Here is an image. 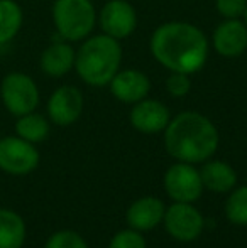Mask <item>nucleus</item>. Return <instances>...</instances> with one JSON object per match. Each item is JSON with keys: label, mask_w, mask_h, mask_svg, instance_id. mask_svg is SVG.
Instances as JSON below:
<instances>
[{"label": "nucleus", "mask_w": 247, "mask_h": 248, "mask_svg": "<svg viewBox=\"0 0 247 248\" xmlns=\"http://www.w3.org/2000/svg\"><path fill=\"white\" fill-rule=\"evenodd\" d=\"M244 19H246V26H247V9H246V12H244Z\"/></svg>", "instance_id": "393cba45"}, {"label": "nucleus", "mask_w": 247, "mask_h": 248, "mask_svg": "<svg viewBox=\"0 0 247 248\" xmlns=\"http://www.w3.org/2000/svg\"><path fill=\"white\" fill-rule=\"evenodd\" d=\"M0 98L5 110L14 117L31 113L39 105V88L29 75L20 71L7 73L0 83Z\"/></svg>", "instance_id": "39448f33"}, {"label": "nucleus", "mask_w": 247, "mask_h": 248, "mask_svg": "<svg viewBox=\"0 0 247 248\" xmlns=\"http://www.w3.org/2000/svg\"><path fill=\"white\" fill-rule=\"evenodd\" d=\"M110 248H146V243L139 233L125 230L114 236V240L110 242Z\"/></svg>", "instance_id": "4be33fe9"}, {"label": "nucleus", "mask_w": 247, "mask_h": 248, "mask_svg": "<svg viewBox=\"0 0 247 248\" xmlns=\"http://www.w3.org/2000/svg\"><path fill=\"white\" fill-rule=\"evenodd\" d=\"M39 164V152L34 144L19 135L0 139V169L12 176L31 174Z\"/></svg>", "instance_id": "423d86ee"}, {"label": "nucleus", "mask_w": 247, "mask_h": 248, "mask_svg": "<svg viewBox=\"0 0 247 248\" xmlns=\"http://www.w3.org/2000/svg\"><path fill=\"white\" fill-rule=\"evenodd\" d=\"M53 20L65 41H82L95 26V7L90 0H56Z\"/></svg>", "instance_id": "20e7f679"}, {"label": "nucleus", "mask_w": 247, "mask_h": 248, "mask_svg": "<svg viewBox=\"0 0 247 248\" xmlns=\"http://www.w3.org/2000/svg\"><path fill=\"white\" fill-rule=\"evenodd\" d=\"M201 183L207 186L208 189L215 191V193H225V191L232 189L235 184V170L232 169L229 164L225 162H208L207 166L201 169Z\"/></svg>", "instance_id": "f3484780"}, {"label": "nucleus", "mask_w": 247, "mask_h": 248, "mask_svg": "<svg viewBox=\"0 0 247 248\" xmlns=\"http://www.w3.org/2000/svg\"><path fill=\"white\" fill-rule=\"evenodd\" d=\"M110 88L115 98L125 103H135V101L144 100V96L149 93V79L146 75L135 69H125L117 73L110 81Z\"/></svg>", "instance_id": "ddd939ff"}, {"label": "nucleus", "mask_w": 247, "mask_h": 248, "mask_svg": "<svg viewBox=\"0 0 247 248\" xmlns=\"http://www.w3.org/2000/svg\"><path fill=\"white\" fill-rule=\"evenodd\" d=\"M26 242V223L22 216L0 208V248H22Z\"/></svg>", "instance_id": "dca6fc26"}, {"label": "nucleus", "mask_w": 247, "mask_h": 248, "mask_svg": "<svg viewBox=\"0 0 247 248\" xmlns=\"http://www.w3.org/2000/svg\"><path fill=\"white\" fill-rule=\"evenodd\" d=\"M165 187L168 194L178 202H191L200 198L203 183L197 170L188 164H176L169 167L165 176Z\"/></svg>", "instance_id": "6e6552de"}, {"label": "nucleus", "mask_w": 247, "mask_h": 248, "mask_svg": "<svg viewBox=\"0 0 247 248\" xmlns=\"http://www.w3.org/2000/svg\"><path fill=\"white\" fill-rule=\"evenodd\" d=\"M165 225L173 238L180 242H191L198 238L203 230V218L188 202H176L165 211Z\"/></svg>", "instance_id": "0eeeda50"}, {"label": "nucleus", "mask_w": 247, "mask_h": 248, "mask_svg": "<svg viewBox=\"0 0 247 248\" xmlns=\"http://www.w3.org/2000/svg\"><path fill=\"white\" fill-rule=\"evenodd\" d=\"M24 14L16 0H0V46L9 44L19 34Z\"/></svg>", "instance_id": "a211bd4d"}, {"label": "nucleus", "mask_w": 247, "mask_h": 248, "mask_svg": "<svg viewBox=\"0 0 247 248\" xmlns=\"http://www.w3.org/2000/svg\"><path fill=\"white\" fill-rule=\"evenodd\" d=\"M247 0H217V10L225 19H237L244 16Z\"/></svg>", "instance_id": "5701e85b"}, {"label": "nucleus", "mask_w": 247, "mask_h": 248, "mask_svg": "<svg viewBox=\"0 0 247 248\" xmlns=\"http://www.w3.org/2000/svg\"><path fill=\"white\" fill-rule=\"evenodd\" d=\"M83 110V95L75 86H60L48 101V115L53 124L66 127L78 120Z\"/></svg>", "instance_id": "9d476101"}, {"label": "nucleus", "mask_w": 247, "mask_h": 248, "mask_svg": "<svg viewBox=\"0 0 247 248\" xmlns=\"http://www.w3.org/2000/svg\"><path fill=\"white\" fill-rule=\"evenodd\" d=\"M165 218V204L156 198H142L127 211V221L134 230H152Z\"/></svg>", "instance_id": "4468645a"}, {"label": "nucleus", "mask_w": 247, "mask_h": 248, "mask_svg": "<svg viewBox=\"0 0 247 248\" xmlns=\"http://www.w3.org/2000/svg\"><path fill=\"white\" fill-rule=\"evenodd\" d=\"M44 248H88L85 243V240L75 232H58L48 240Z\"/></svg>", "instance_id": "412c9836"}, {"label": "nucleus", "mask_w": 247, "mask_h": 248, "mask_svg": "<svg viewBox=\"0 0 247 248\" xmlns=\"http://www.w3.org/2000/svg\"><path fill=\"white\" fill-rule=\"evenodd\" d=\"M100 26L103 32L114 39H124L131 36L137 26L134 7L125 0H110L103 5L100 14Z\"/></svg>", "instance_id": "1a4fd4ad"}, {"label": "nucleus", "mask_w": 247, "mask_h": 248, "mask_svg": "<svg viewBox=\"0 0 247 248\" xmlns=\"http://www.w3.org/2000/svg\"><path fill=\"white\" fill-rule=\"evenodd\" d=\"M75 58L76 52L68 43H53L41 54L39 64L48 76L60 78L69 73V69L75 66Z\"/></svg>", "instance_id": "2eb2a0df"}, {"label": "nucleus", "mask_w": 247, "mask_h": 248, "mask_svg": "<svg viewBox=\"0 0 247 248\" xmlns=\"http://www.w3.org/2000/svg\"><path fill=\"white\" fill-rule=\"evenodd\" d=\"M154 58L173 73H197L208 58V41L198 27L186 22H168L156 29L151 39Z\"/></svg>", "instance_id": "f257e3e1"}, {"label": "nucleus", "mask_w": 247, "mask_h": 248, "mask_svg": "<svg viewBox=\"0 0 247 248\" xmlns=\"http://www.w3.org/2000/svg\"><path fill=\"white\" fill-rule=\"evenodd\" d=\"M131 122L142 134H156L169 124V111L161 101L141 100L132 108Z\"/></svg>", "instance_id": "f8f14e48"}, {"label": "nucleus", "mask_w": 247, "mask_h": 248, "mask_svg": "<svg viewBox=\"0 0 247 248\" xmlns=\"http://www.w3.org/2000/svg\"><path fill=\"white\" fill-rule=\"evenodd\" d=\"M16 134L31 144H37V142H43L49 134V122L43 115L31 111L22 117H17Z\"/></svg>", "instance_id": "6ab92c4d"}, {"label": "nucleus", "mask_w": 247, "mask_h": 248, "mask_svg": "<svg viewBox=\"0 0 247 248\" xmlns=\"http://www.w3.org/2000/svg\"><path fill=\"white\" fill-rule=\"evenodd\" d=\"M166 88L171 93L173 96L180 98V96H185L188 92H190V79H188V75L185 73H173L171 76L166 81Z\"/></svg>", "instance_id": "b1692460"}, {"label": "nucleus", "mask_w": 247, "mask_h": 248, "mask_svg": "<svg viewBox=\"0 0 247 248\" xmlns=\"http://www.w3.org/2000/svg\"><path fill=\"white\" fill-rule=\"evenodd\" d=\"M214 46L225 58L241 56L247 47V26L237 19H227L215 29Z\"/></svg>", "instance_id": "9b49d317"}, {"label": "nucleus", "mask_w": 247, "mask_h": 248, "mask_svg": "<svg viewBox=\"0 0 247 248\" xmlns=\"http://www.w3.org/2000/svg\"><path fill=\"white\" fill-rule=\"evenodd\" d=\"M122 49L114 37L97 36L83 43L80 51L76 52L75 68L80 78L92 86L109 85L117 75Z\"/></svg>", "instance_id": "7ed1b4c3"}, {"label": "nucleus", "mask_w": 247, "mask_h": 248, "mask_svg": "<svg viewBox=\"0 0 247 248\" xmlns=\"http://www.w3.org/2000/svg\"><path fill=\"white\" fill-rule=\"evenodd\" d=\"M165 144L175 159L188 164L203 162L217 150L218 132L207 117L185 111L166 125Z\"/></svg>", "instance_id": "f03ea898"}, {"label": "nucleus", "mask_w": 247, "mask_h": 248, "mask_svg": "<svg viewBox=\"0 0 247 248\" xmlns=\"http://www.w3.org/2000/svg\"><path fill=\"white\" fill-rule=\"evenodd\" d=\"M227 218L235 225H247V187H241L227 199Z\"/></svg>", "instance_id": "aec40b11"}]
</instances>
